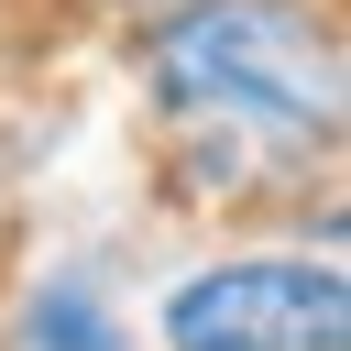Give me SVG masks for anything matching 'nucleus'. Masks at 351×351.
Returning a JSON list of instances; mask_svg holds the SVG:
<instances>
[{
  "mask_svg": "<svg viewBox=\"0 0 351 351\" xmlns=\"http://www.w3.org/2000/svg\"><path fill=\"white\" fill-rule=\"evenodd\" d=\"M165 110L208 121L219 143H318L329 110H340V77H329V44L285 11V0H219L197 22L165 33Z\"/></svg>",
  "mask_w": 351,
  "mask_h": 351,
  "instance_id": "obj_1",
  "label": "nucleus"
},
{
  "mask_svg": "<svg viewBox=\"0 0 351 351\" xmlns=\"http://www.w3.org/2000/svg\"><path fill=\"white\" fill-rule=\"evenodd\" d=\"M340 329H351V296L329 263H219L165 307L176 351H340Z\"/></svg>",
  "mask_w": 351,
  "mask_h": 351,
  "instance_id": "obj_2",
  "label": "nucleus"
},
{
  "mask_svg": "<svg viewBox=\"0 0 351 351\" xmlns=\"http://www.w3.org/2000/svg\"><path fill=\"white\" fill-rule=\"evenodd\" d=\"M33 329H44V340H55V351H110V340H99V318H88V307H77V296H55V307H44V318H33Z\"/></svg>",
  "mask_w": 351,
  "mask_h": 351,
  "instance_id": "obj_3",
  "label": "nucleus"
}]
</instances>
